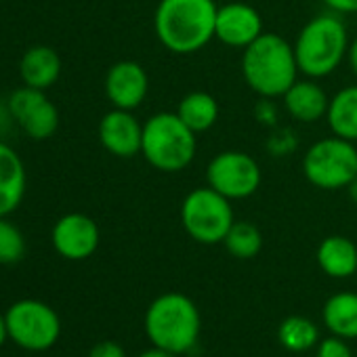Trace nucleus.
Wrapping results in <instances>:
<instances>
[{
	"mask_svg": "<svg viewBox=\"0 0 357 357\" xmlns=\"http://www.w3.org/2000/svg\"><path fill=\"white\" fill-rule=\"evenodd\" d=\"M219 5L215 0H160L153 32L174 55H194L215 40Z\"/></svg>",
	"mask_w": 357,
	"mask_h": 357,
	"instance_id": "obj_1",
	"label": "nucleus"
},
{
	"mask_svg": "<svg viewBox=\"0 0 357 357\" xmlns=\"http://www.w3.org/2000/svg\"><path fill=\"white\" fill-rule=\"evenodd\" d=\"M242 78L246 86L267 99H282L298 80V63L292 43L275 32H263L242 51Z\"/></svg>",
	"mask_w": 357,
	"mask_h": 357,
	"instance_id": "obj_2",
	"label": "nucleus"
},
{
	"mask_svg": "<svg viewBox=\"0 0 357 357\" xmlns=\"http://www.w3.org/2000/svg\"><path fill=\"white\" fill-rule=\"evenodd\" d=\"M349 43V30L338 13L311 17L292 43L301 74L315 80L332 76L347 61Z\"/></svg>",
	"mask_w": 357,
	"mask_h": 357,
	"instance_id": "obj_3",
	"label": "nucleus"
},
{
	"mask_svg": "<svg viewBox=\"0 0 357 357\" xmlns=\"http://www.w3.org/2000/svg\"><path fill=\"white\" fill-rule=\"evenodd\" d=\"M202 317L196 303L181 292L160 294L145 313V334L153 347L174 355L188 353L200 336Z\"/></svg>",
	"mask_w": 357,
	"mask_h": 357,
	"instance_id": "obj_4",
	"label": "nucleus"
},
{
	"mask_svg": "<svg viewBox=\"0 0 357 357\" xmlns=\"http://www.w3.org/2000/svg\"><path fill=\"white\" fill-rule=\"evenodd\" d=\"M198 151V135L176 116V112H158L143 122L141 155L160 172H181Z\"/></svg>",
	"mask_w": 357,
	"mask_h": 357,
	"instance_id": "obj_5",
	"label": "nucleus"
},
{
	"mask_svg": "<svg viewBox=\"0 0 357 357\" xmlns=\"http://www.w3.org/2000/svg\"><path fill=\"white\" fill-rule=\"evenodd\" d=\"M303 174L317 190H347V185L357 176L355 143L336 135L311 143L303 155Z\"/></svg>",
	"mask_w": 357,
	"mask_h": 357,
	"instance_id": "obj_6",
	"label": "nucleus"
},
{
	"mask_svg": "<svg viewBox=\"0 0 357 357\" xmlns=\"http://www.w3.org/2000/svg\"><path fill=\"white\" fill-rule=\"evenodd\" d=\"M178 217L188 236L204 246L221 244L236 221L231 200L208 185L196 188L183 198Z\"/></svg>",
	"mask_w": 357,
	"mask_h": 357,
	"instance_id": "obj_7",
	"label": "nucleus"
},
{
	"mask_svg": "<svg viewBox=\"0 0 357 357\" xmlns=\"http://www.w3.org/2000/svg\"><path fill=\"white\" fill-rule=\"evenodd\" d=\"M261 164L240 149L219 151L206 166V185L231 202L250 198L261 188Z\"/></svg>",
	"mask_w": 357,
	"mask_h": 357,
	"instance_id": "obj_8",
	"label": "nucleus"
},
{
	"mask_svg": "<svg viewBox=\"0 0 357 357\" xmlns=\"http://www.w3.org/2000/svg\"><path fill=\"white\" fill-rule=\"evenodd\" d=\"M5 319L11 340L28 351L51 349L61 334L59 315L40 301L15 303L5 313Z\"/></svg>",
	"mask_w": 357,
	"mask_h": 357,
	"instance_id": "obj_9",
	"label": "nucleus"
},
{
	"mask_svg": "<svg viewBox=\"0 0 357 357\" xmlns=\"http://www.w3.org/2000/svg\"><path fill=\"white\" fill-rule=\"evenodd\" d=\"M53 248L68 261H84L95 255L101 234L95 219L84 213L63 215L51 231Z\"/></svg>",
	"mask_w": 357,
	"mask_h": 357,
	"instance_id": "obj_10",
	"label": "nucleus"
},
{
	"mask_svg": "<svg viewBox=\"0 0 357 357\" xmlns=\"http://www.w3.org/2000/svg\"><path fill=\"white\" fill-rule=\"evenodd\" d=\"M263 32V17L252 5L234 0V3H225L219 7L215 40H219L221 45L244 51Z\"/></svg>",
	"mask_w": 357,
	"mask_h": 357,
	"instance_id": "obj_11",
	"label": "nucleus"
},
{
	"mask_svg": "<svg viewBox=\"0 0 357 357\" xmlns=\"http://www.w3.org/2000/svg\"><path fill=\"white\" fill-rule=\"evenodd\" d=\"M103 89L114 107L135 112L149 93V76L141 63L122 59L107 70Z\"/></svg>",
	"mask_w": 357,
	"mask_h": 357,
	"instance_id": "obj_12",
	"label": "nucleus"
},
{
	"mask_svg": "<svg viewBox=\"0 0 357 357\" xmlns=\"http://www.w3.org/2000/svg\"><path fill=\"white\" fill-rule=\"evenodd\" d=\"M99 141L116 158H135L141 153L143 124L128 109H109L99 122Z\"/></svg>",
	"mask_w": 357,
	"mask_h": 357,
	"instance_id": "obj_13",
	"label": "nucleus"
},
{
	"mask_svg": "<svg viewBox=\"0 0 357 357\" xmlns=\"http://www.w3.org/2000/svg\"><path fill=\"white\" fill-rule=\"evenodd\" d=\"M288 116L303 124H315L326 118L330 97L315 78H298L282 97Z\"/></svg>",
	"mask_w": 357,
	"mask_h": 357,
	"instance_id": "obj_14",
	"label": "nucleus"
},
{
	"mask_svg": "<svg viewBox=\"0 0 357 357\" xmlns=\"http://www.w3.org/2000/svg\"><path fill=\"white\" fill-rule=\"evenodd\" d=\"M28 190V174L20 153L0 141V217L20 208Z\"/></svg>",
	"mask_w": 357,
	"mask_h": 357,
	"instance_id": "obj_15",
	"label": "nucleus"
},
{
	"mask_svg": "<svg viewBox=\"0 0 357 357\" xmlns=\"http://www.w3.org/2000/svg\"><path fill=\"white\" fill-rule=\"evenodd\" d=\"M20 76L22 82L32 89H40V91L51 89L61 76L59 53L45 45H36L28 49L20 61Z\"/></svg>",
	"mask_w": 357,
	"mask_h": 357,
	"instance_id": "obj_16",
	"label": "nucleus"
},
{
	"mask_svg": "<svg viewBox=\"0 0 357 357\" xmlns=\"http://www.w3.org/2000/svg\"><path fill=\"white\" fill-rule=\"evenodd\" d=\"M315 259L328 278H351L357 271V244L347 236H328L317 246Z\"/></svg>",
	"mask_w": 357,
	"mask_h": 357,
	"instance_id": "obj_17",
	"label": "nucleus"
},
{
	"mask_svg": "<svg viewBox=\"0 0 357 357\" xmlns=\"http://www.w3.org/2000/svg\"><path fill=\"white\" fill-rule=\"evenodd\" d=\"M326 122L332 135L357 143V84H347L330 97Z\"/></svg>",
	"mask_w": 357,
	"mask_h": 357,
	"instance_id": "obj_18",
	"label": "nucleus"
},
{
	"mask_svg": "<svg viewBox=\"0 0 357 357\" xmlns=\"http://www.w3.org/2000/svg\"><path fill=\"white\" fill-rule=\"evenodd\" d=\"M176 116L181 118L196 135L208 132L221 116V105L215 95L206 91H192L181 97L176 105Z\"/></svg>",
	"mask_w": 357,
	"mask_h": 357,
	"instance_id": "obj_19",
	"label": "nucleus"
},
{
	"mask_svg": "<svg viewBox=\"0 0 357 357\" xmlns=\"http://www.w3.org/2000/svg\"><path fill=\"white\" fill-rule=\"evenodd\" d=\"M326 328L340 338H357V294L336 292L324 305Z\"/></svg>",
	"mask_w": 357,
	"mask_h": 357,
	"instance_id": "obj_20",
	"label": "nucleus"
},
{
	"mask_svg": "<svg viewBox=\"0 0 357 357\" xmlns=\"http://www.w3.org/2000/svg\"><path fill=\"white\" fill-rule=\"evenodd\" d=\"M278 338L286 351L303 353L319 342V330L311 319L301 315H290L280 324Z\"/></svg>",
	"mask_w": 357,
	"mask_h": 357,
	"instance_id": "obj_21",
	"label": "nucleus"
},
{
	"mask_svg": "<svg viewBox=\"0 0 357 357\" xmlns=\"http://www.w3.org/2000/svg\"><path fill=\"white\" fill-rule=\"evenodd\" d=\"M227 252L236 259H255L263 248V234L250 221H234L231 229L223 240Z\"/></svg>",
	"mask_w": 357,
	"mask_h": 357,
	"instance_id": "obj_22",
	"label": "nucleus"
},
{
	"mask_svg": "<svg viewBox=\"0 0 357 357\" xmlns=\"http://www.w3.org/2000/svg\"><path fill=\"white\" fill-rule=\"evenodd\" d=\"M17 124L34 141H45V139L53 137L55 130L59 128V109L55 107V103L49 97H45Z\"/></svg>",
	"mask_w": 357,
	"mask_h": 357,
	"instance_id": "obj_23",
	"label": "nucleus"
},
{
	"mask_svg": "<svg viewBox=\"0 0 357 357\" xmlns=\"http://www.w3.org/2000/svg\"><path fill=\"white\" fill-rule=\"evenodd\" d=\"M26 255V240L24 234L7 221V217H0V265L20 263Z\"/></svg>",
	"mask_w": 357,
	"mask_h": 357,
	"instance_id": "obj_24",
	"label": "nucleus"
},
{
	"mask_svg": "<svg viewBox=\"0 0 357 357\" xmlns=\"http://www.w3.org/2000/svg\"><path fill=\"white\" fill-rule=\"evenodd\" d=\"M47 95H45V91H40V89H32V86H28V84H24V86H20V89H15L13 93H11V97H9V101H7V109H9V116L15 120V122H20L36 103H40L43 99H45Z\"/></svg>",
	"mask_w": 357,
	"mask_h": 357,
	"instance_id": "obj_25",
	"label": "nucleus"
},
{
	"mask_svg": "<svg viewBox=\"0 0 357 357\" xmlns=\"http://www.w3.org/2000/svg\"><path fill=\"white\" fill-rule=\"evenodd\" d=\"M267 151L275 158H284V155H290L292 151L298 149V137L292 128H280L275 126L271 130V135L267 137V143H265Z\"/></svg>",
	"mask_w": 357,
	"mask_h": 357,
	"instance_id": "obj_26",
	"label": "nucleus"
},
{
	"mask_svg": "<svg viewBox=\"0 0 357 357\" xmlns=\"http://www.w3.org/2000/svg\"><path fill=\"white\" fill-rule=\"evenodd\" d=\"M255 118L259 120V124L267 126V128H275L278 122H280V109L275 105V99H267V97H261L259 103L255 105L252 109Z\"/></svg>",
	"mask_w": 357,
	"mask_h": 357,
	"instance_id": "obj_27",
	"label": "nucleus"
},
{
	"mask_svg": "<svg viewBox=\"0 0 357 357\" xmlns=\"http://www.w3.org/2000/svg\"><path fill=\"white\" fill-rule=\"evenodd\" d=\"M317 357H353L349 344L340 336H330L317 344Z\"/></svg>",
	"mask_w": 357,
	"mask_h": 357,
	"instance_id": "obj_28",
	"label": "nucleus"
},
{
	"mask_svg": "<svg viewBox=\"0 0 357 357\" xmlns=\"http://www.w3.org/2000/svg\"><path fill=\"white\" fill-rule=\"evenodd\" d=\"M89 357H126L124 355V349L114 342V340H103L99 344H95L89 353Z\"/></svg>",
	"mask_w": 357,
	"mask_h": 357,
	"instance_id": "obj_29",
	"label": "nucleus"
},
{
	"mask_svg": "<svg viewBox=\"0 0 357 357\" xmlns=\"http://www.w3.org/2000/svg\"><path fill=\"white\" fill-rule=\"evenodd\" d=\"M321 3L338 15H353L357 13V0H321Z\"/></svg>",
	"mask_w": 357,
	"mask_h": 357,
	"instance_id": "obj_30",
	"label": "nucleus"
},
{
	"mask_svg": "<svg viewBox=\"0 0 357 357\" xmlns=\"http://www.w3.org/2000/svg\"><path fill=\"white\" fill-rule=\"evenodd\" d=\"M347 63L349 70L353 72V76L357 78V36L349 43V51H347Z\"/></svg>",
	"mask_w": 357,
	"mask_h": 357,
	"instance_id": "obj_31",
	"label": "nucleus"
},
{
	"mask_svg": "<svg viewBox=\"0 0 357 357\" xmlns=\"http://www.w3.org/2000/svg\"><path fill=\"white\" fill-rule=\"evenodd\" d=\"M139 357H176L174 353H170V351H166V349H160V347H151V349H147V351H143Z\"/></svg>",
	"mask_w": 357,
	"mask_h": 357,
	"instance_id": "obj_32",
	"label": "nucleus"
},
{
	"mask_svg": "<svg viewBox=\"0 0 357 357\" xmlns=\"http://www.w3.org/2000/svg\"><path fill=\"white\" fill-rule=\"evenodd\" d=\"M7 336H9V332H7V319H5L3 313H0V347H3V342L7 340Z\"/></svg>",
	"mask_w": 357,
	"mask_h": 357,
	"instance_id": "obj_33",
	"label": "nucleus"
},
{
	"mask_svg": "<svg viewBox=\"0 0 357 357\" xmlns=\"http://www.w3.org/2000/svg\"><path fill=\"white\" fill-rule=\"evenodd\" d=\"M347 194H349V198L357 204V176L353 178V181L347 185Z\"/></svg>",
	"mask_w": 357,
	"mask_h": 357,
	"instance_id": "obj_34",
	"label": "nucleus"
}]
</instances>
